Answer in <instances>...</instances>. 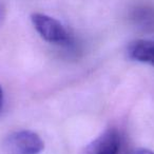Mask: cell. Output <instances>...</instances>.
<instances>
[{"mask_svg": "<svg viewBox=\"0 0 154 154\" xmlns=\"http://www.w3.org/2000/svg\"><path fill=\"white\" fill-rule=\"evenodd\" d=\"M31 20L35 30L45 41L53 45H69L72 42V37L66 29L55 18L45 14L34 13Z\"/></svg>", "mask_w": 154, "mask_h": 154, "instance_id": "obj_1", "label": "cell"}, {"mask_svg": "<svg viewBox=\"0 0 154 154\" xmlns=\"http://www.w3.org/2000/svg\"><path fill=\"white\" fill-rule=\"evenodd\" d=\"M5 147L10 154H38L45 148L42 139L37 133L21 130L5 138Z\"/></svg>", "mask_w": 154, "mask_h": 154, "instance_id": "obj_2", "label": "cell"}, {"mask_svg": "<svg viewBox=\"0 0 154 154\" xmlns=\"http://www.w3.org/2000/svg\"><path fill=\"white\" fill-rule=\"evenodd\" d=\"M120 143L119 132L115 128H109L88 146L85 154H118Z\"/></svg>", "mask_w": 154, "mask_h": 154, "instance_id": "obj_3", "label": "cell"}, {"mask_svg": "<svg viewBox=\"0 0 154 154\" xmlns=\"http://www.w3.org/2000/svg\"><path fill=\"white\" fill-rule=\"evenodd\" d=\"M128 54L131 59L154 66V41L148 39L133 41L128 48Z\"/></svg>", "mask_w": 154, "mask_h": 154, "instance_id": "obj_4", "label": "cell"}, {"mask_svg": "<svg viewBox=\"0 0 154 154\" xmlns=\"http://www.w3.org/2000/svg\"><path fill=\"white\" fill-rule=\"evenodd\" d=\"M132 19L134 22L143 29L153 28L154 26V9L146 5L137 7L133 11Z\"/></svg>", "mask_w": 154, "mask_h": 154, "instance_id": "obj_5", "label": "cell"}, {"mask_svg": "<svg viewBox=\"0 0 154 154\" xmlns=\"http://www.w3.org/2000/svg\"><path fill=\"white\" fill-rule=\"evenodd\" d=\"M129 154H154V152L149 149L139 148V149H135V150H133V151H131Z\"/></svg>", "mask_w": 154, "mask_h": 154, "instance_id": "obj_6", "label": "cell"}, {"mask_svg": "<svg viewBox=\"0 0 154 154\" xmlns=\"http://www.w3.org/2000/svg\"><path fill=\"white\" fill-rule=\"evenodd\" d=\"M3 103H5V96H3V91L0 87V112L3 109Z\"/></svg>", "mask_w": 154, "mask_h": 154, "instance_id": "obj_7", "label": "cell"}, {"mask_svg": "<svg viewBox=\"0 0 154 154\" xmlns=\"http://www.w3.org/2000/svg\"><path fill=\"white\" fill-rule=\"evenodd\" d=\"M5 19V9L1 5H0V23L2 22V20Z\"/></svg>", "mask_w": 154, "mask_h": 154, "instance_id": "obj_8", "label": "cell"}]
</instances>
